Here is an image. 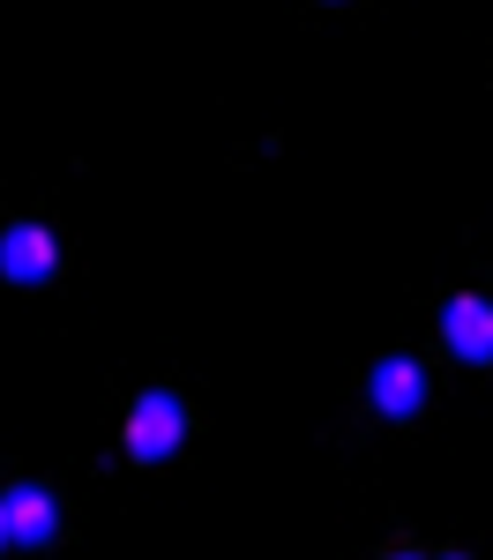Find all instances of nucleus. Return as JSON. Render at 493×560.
<instances>
[{
    "instance_id": "1",
    "label": "nucleus",
    "mask_w": 493,
    "mask_h": 560,
    "mask_svg": "<svg viewBox=\"0 0 493 560\" xmlns=\"http://www.w3.org/2000/svg\"><path fill=\"white\" fill-rule=\"evenodd\" d=\"M120 441H128L134 464H165L179 441H187V404H179L173 388H142L128 404V433Z\"/></svg>"
},
{
    "instance_id": "2",
    "label": "nucleus",
    "mask_w": 493,
    "mask_h": 560,
    "mask_svg": "<svg viewBox=\"0 0 493 560\" xmlns=\"http://www.w3.org/2000/svg\"><path fill=\"white\" fill-rule=\"evenodd\" d=\"M442 345L463 359V366H493V300L479 292H456L442 306Z\"/></svg>"
},
{
    "instance_id": "3",
    "label": "nucleus",
    "mask_w": 493,
    "mask_h": 560,
    "mask_svg": "<svg viewBox=\"0 0 493 560\" xmlns=\"http://www.w3.org/2000/svg\"><path fill=\"white\" fill-rule=\"evenodd\" d=\"M52 269H60V240L45 224H8L0 232V277L8 284H45Z\"/></svg>"
},
{
    "instance_id": "4",
    "label": "nucleus",
    "mask_w": 493,
    "mask_h": 560,
    "mask_svg": "<svg viewBox=\"0 0 493 560\" xmlns=\"http://www.w3.org/2000/svg\"><path fill=\"white\" fill-rule=\"evenodd\" d=\"M366 396H374L382 419H411V411L426 404V366H419V359H382V366L366 374Z\"/></svg>"
},
{
    "instance_id": "5",
    "label": "nucleus",
    "mask_w": 493,
    "mask_h": 560,
    "mask_svg": "<svg viewBox=\"0 0 493 560\" xmlns=\"http://www.w3.org/2000/svg\"><path fill=\"white\" fill-rule=\"evenodd\" d=\"M0 509H8V546H52V530H60V501H52L45 486H15V493H0Z\"/></svg>"
},
{
    "instance_id": "6",
    "label": "nucleus",
    "mask_w": 493,
    "mask_h": 560,
    "mask_svg": "<svg viewBox=\"0 0 493 560\" xmlns=\"http://www.w3.org/2000/svg\"><path fill=\"white\" fill-rule=\"evenodd\" d=\"M0 546H8V509H0Z\"/></svg>"
},
{
    "instance_id": "7",
    "label": "nucleus",
    "mask_w": 493,
    "mask_h": 560,
    "mask_svg": "<svg viewBox=\"0 0 493 560\" xmlns=\"http://www.w3.org/2000/svg\"><path fill=\"white\" fill-rule=\"evenodd\" d=\"M389 560H419V553H389Z\"/></svg>"
},
{
    "instance_id": "8",
    "label": "nucleus",
    "mask_w": 493,
    "mask_h": 560,
    "mask_svg": "<svg viewBox=\"0 0 493 560\" xmlns=\"http://www.w3.org/2000/svg\"><path fill=\"white\" fill-rule=\"evenodd\" d=\"M456 560H463V553H456Z\"/></svg>"
}]
</instances>
